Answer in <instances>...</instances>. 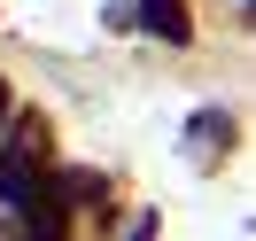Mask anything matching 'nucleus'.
I'll use <instances>...</instances> for the list:
<instances>
[{"instance_id":"f257e3e1","label":"nucleus","mask_w":256,"mask_h":241,"mask_svg":"<svg viewBox=\"0 0 256 241\" xmlns=\"http://www.w3.org/2000/svg\"><path fill=\"white\" fill-rule=\"evenodd\" d=\"M39 163H47V125L24 117L16 140H8V156H0V194H8V202H32V171Z\"/></svg>"},{"instance_id":"f03ea898","label":"nucleus","mask_w":256,"mask_h":241,"mask_svg":"<svg viewBox=\"0 0 256 241\" xmlns=\"http://www.w3.org/2000/svg\"><path fill=\"white\" fill-rule=\"evenodd\" d=\"M148 24H156L163 39H186V8H178V0H148Z\"/></svg>"},{"instance_id":"7ed1b4c3","label":"nucleus","mask_w":256,"mask_h":241,"mask_svg":"<svg viewBox=\"0 0 256 241\" xmlns=\"http://www.w3.org/2000/svg\"><path fill=\"white\" fill-rule=\"evenodd\" d=\"M0 117H8V94H0Z\"/></svg>"}]
</instances>
